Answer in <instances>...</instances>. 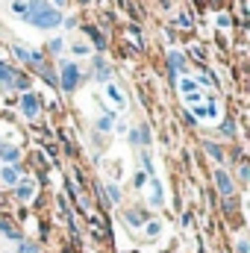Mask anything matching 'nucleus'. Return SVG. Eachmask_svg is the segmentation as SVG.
I'll list each match as a JSON object with an SVG mask.
<instances>
[{
    "label": "nucleus",
    "mask_w": 250,
    "mask_h": 253,
    "mask_svg": "<svg viewBox=\"0 0 250 253\" xmlns=\"http://www.w3.org/2000/svg\"><path fill=\"white\" fill-rule=\"evenodd\" d=\"M24 21H27V24H33V27H39V30H53V27H59V24H62V12H59V9H53V6H47L44 12L27 15Z\"/></svg>",
    "instance_id": "1"
},
{
    "label": "nucleus",
    "mask_w": 250,
    "mask_h": 253,
    "mask_svg": "<svg viewBox=\"0 0 250 253\" xmlns=\"http://www.w3.org/2000/svg\"><path fill=\"white\" fill-rule=\"evenodd\" d=\"M59 85H62V91H74L77 85H80V68L74 62H62L59 68V80H56Z\"/></svg>",
    "instance_id": "2"
},
{
    "label": "nucleus",
    "mask_w": 250,
    "mask_h": 253,
    "mask_svg": "<svg viewBox=\"0 0 250 253\" xmlns=\"http://www.w3.org/2000/svg\"><path fill=\"white\" fill-rule=\"evenodd\" d=\"M21 112H24L27 118H36V115H39V97L30 94V91H24V97H21Z\"/></svg>",
    "instance_id": "3"
},
{
    "label": "nucleus",
    "mask_w": 250,
    "mask_h": 253,
    "mask_svg": "<svg viewBox=\"0 0 250 253\" xmlns=\"http://www.w3.org/2000/svg\"><path fill=\"white\" fill-rule=\"evenodd\" d=\"M215 183H218V191H221V194H233V191H236L233 180H230V174H227V171H221V168L215 171Z\"/></svg>",
    "instance_id": "4"
},
{
    "label": "nucleus",
    "mask_w": 250,
    "mask_h": 253,
    "mask_svg": "<svg viewBox=\"0 0 250 253\" xmlns=\"http://www.w3.org/2000/svg\"><path fill=\"white\" fill-rule=\"evenodd\" d=\"M168 65H171V74L183 71V68H186V59H183V53H180V50H171V53H168Z\"/></svg>",
    "instance_id": "5"
},
{
    "label": "nucleus",
    "mask_w": 250,
    "mask_h": 253,
    "mask_svg": "<svg viewBox=\"0 0 250 253\" xmlns=\"http://www.w3.org/2000/svg\"><path fill=\"white\" fill-rule=\"evenodd\" d=\"M33 189H36V186H33L30 180L15 183V194H18V200H30V197H33Z\"/></svg>",
    "instance_id": "6"
},
{
    "label": "nucleus",
    "mask_w": 250,
    "mask_h": 253,
    "mask_svg": "<svg viewBox=\"0 0 250 253\" xmlns=\"http://www.w3.org/2000/svg\"><path fill=\"white\" fill-rule=\"evenodd\" d=\"M0 177H3V183H6V186H15V183H18V168H12V165H3Z\"/></svg>",
    "instance_id": "7"
},
{
    "label": "nucleus",
    "mask_w": 250,
    "mask_h": 253,
    "mask_svg": "<svg viewBox=\"0 0 250 253\" xmlns=\"http://www.w3.org/2000/svg\"><path fill=\"white\" fill-rule=\"evenodd\" d=\"M106 94H109V97H112L118 106H124V94H121V88H118L115 83H106Z\"/></svg>",
    "instance_id": "8"
},
{
    "label": "nucleus",
    "mask_w": 250,
    "mask_h": 253,
    "mask_svg": "<svg viewBox=\"0 0 250 253\" xmlns=\"http://www.w3.org/2000/svg\"><path fill=\"white\" fill-rule=\"evenodd\" d=\"M150 203H162V186H159L156 177L150 180Z\"/></svg>",
    "instance_id": "9"
},
{
    "label": "nucleus",
    "mask_w": 250,
    "mask_h": 253,
    "mask_svg": "<svg viewBox=\"0 0 250 253\" xmlns=\"http://www.w3.org/2000/svg\"><path fill=\"white\" fill-rule=\"evenodd\" d=\"M12 77H15V71L9 68V65L0 62V83H6V85H12Z\"/></svg>",
    "instance_id": "10"
},
{
    "label": "nucleus",
    "mask_w": 250,
    "mask_h": 253,
    "mask_svg": "<svg viewBox=\"0 0 250 253\" xmlns=\"http://www.w3.org/2000/svg\"><path fill=\"white\" fill-rule=\"evenodd\" d=\"M115 126V115H103L100 121H97V129H103V132H109Z\"/></svg>",
    "instance_id": "11"
},
{
    "label": "nucleus",
    "mask_w": 250,
    "mask_h": 253,
    "mask_svg": "<svg viewBox=\"0 0 250 253\" xmlns=\"http://www.w3.org/2000/svg\"><path fill=\"white\" fill-rule=\"evenodd\" d=\"M97 80H100V83H109V68L103 65L100 56H97Z\"/></svg>",
    "instance_id": "12"
},
{
    "label": "nucleus",
    "mask_w": 250,
    "mask_h": 253,
    "mask_svg": "<svg viewBox=\"0 0 250 253\" xmlns=\"http://www.w3.org/2000/svg\"><path fill=\"white\" fill-rule=\"evenodd\" d=\"M85 33H88V36H91V39H94V44H97V50H103V47H106V42H103V36H100V33H97V30H94V27H88V30H85Z\"/></svg>",
    "instance_id": "13"
},
{
    "label": "nucleus",
    "mask_w": 250,
    "mask_h": 253,
    "mask_svg": "<svg viewBox=\"0 0 250 253\" xmlns=\"http://www.w3.org/2000/svg\"><path fill=\"white\" fill-rule=\"evenodd\" d=\"M12 83H15L21 91H27V88H30V77H24V74H15V77H12Z\"/></svg>",
    "instance_id": "14"
},
{
    "label": "nucleus",
    "mask_w": 250,
    "mask_h": 253,
    "mask_svg": "<svg viewBox=\"0 0 250 253\" xmlns=\"http://www.w3.org/2000/svg\"><path fill=\"white\" fill-rule=\"evenodd\" d=\"M0 233H3L6 239H12V242H18V239H21V236H18V233H15L9 224H6V221H0Z\"/></svg>",
    "instance_id": "15"
},
{
    "label": "nucleus",
    "mask_w": 250,
    "mask_h": 253,
    "mask_svg": "<svg viewBox=\"0 0 250 253\" xmlns=\"http://www.w3.org/2000/svg\"><path fill=\"white\" fill-rule=\"evenodd\" d=\"M124 218H126L129 227H141V224H144V215H135V212H126Z\"/></svg>",
    "instance_id": "16"
},
{
    "label": "nucleus",
    "mask_w": 250,
    "mask_h": 253,
    "mask_svg": "<svg viewBox=\"0 0 250 253\" xmlns=\"http://www.w3.org/2000/svg\"><path fill=\"white\" fill-rule=\"evenodd\" d=\"M12 50H15V56H18V59H24V62H30V50H27L24 44H15Z\"/></svg>",
    "instance_id": "17"
},
{
    "label": "nucleus",
    "mask_w": 250,
    "mask_h": 253,
    "mask_svg": "<svg viewBox=\"0 0 250 253\" xmlns=\"http://www.w3.org/2000/svg\"><path fill=\"white\" fill-rule=\"evenodd\" d=\"M12 12L24 18V15H27V3H24V0H15V3H12Z\"/></svg>",
    "instance_id": "18"
},
{
    "label": "nucleus",
    "mask_w": 250,
    "mask_h": 253,
    "mask_svg": "<svg viewBox=\"0 0 250 253\" xmlns=\"http://www.w3.org/2000/svg\"><path fill=\"white\" fill-rule=\"evenodd\" d=\"M206 150H209V153H212L215 159H224V150H221L218 144H212V141H206Z\"/></svg>",
    "instance_id": "19"
},
{
    "label": "nucleus",
    "mask_w": 250,
    "mask_h": 253,
    "mask_svg": "<svg viewBox=\"0 0 250 253\" xmlns=\"http://www.w3.org/2000/svg\"><path fill=\"white\" fill-rule=\"evenodd\" d=\"M221 132H227V135H233V132H236V124H233V121L227 118V121L221 124Z\"/></svg>",
    "instance_id": "20"
},
{
    "label": "nucleus",
    "mask_w": 250,
    "mask_h": 253,
    "mask_svg": "<svg viewBox=\"0 0 250 253\" xmlns=\"http://www.w3.org/2000/svg\"><path fill=\"white\" fill-rule=\"evenodd\" d=\"M162 233V224L156 221V224H147V236H159Z\"/></svg>",
    "instance_id": "21"
},
{
    "label": "nucleus",
    "mask_w": 250,
    "mask_h": 253,
    "mask_svg": "<svg viewBox=\"0 0 250 253\" xmlns=\"http://www.w3.org/2000/svg\"><path fill=\"white\" fill-rule=\"evenodd\" d=\"M62 39H53V42H50V53H62Z\"/></svg>",
    "instance_id": "22"
},
{
    "label": "nucleus",
    "mask_w": 250,
    "mask_h": 253,
    "mask_svg": "<svg viewBox=\"0 0 250 253\" xmlns=\"http://www.w3.org/2000/svg\"><path fill=\"white\" fill-rule=\"evenodd\" d=\"M180 88H183L186 94H191V91H194V83H191V80H180Z\"/></svg>",
    "instance_id": "23"
},
{
    "label": "nucleus",
    "mask_w": 250,
    "mask_h": 253,
    "mask_svg": "<svg viewBox=\"0 0 250 253\" xmlns=\"http://www.w3.org/2000/svg\"><path fill=\"white\" fill-rule=\"evenodd\" d=\"M71 50H74V53H77V56H85V53H88V47H85V44H83V42H80V44H74V47H71Z\"/></svg>",
    "instance_id": "24"
},
{
    "label": "nucleus",
    "mask_w": 250,
    "mask_h": 253,
    "mask_svg": "<svg viewBox=\"0 0 250 253\" xmlns=\"http://www.w3.org/2000/svg\"><path fill=\"white\" fill-rule=\"evenodd\" d=\"M106 194H109V200H112V203H118V200H121V194H118V189H115V186H109V191H106Z\"/></svg>",
    "instance_id": "25"
},
{
    "label": "nucleus",
    "mask_w": 250,
    "mask_h": 253,
    "mask_svg": "<svg viewBox=\"0 0 250 253\" xmlns=\"http://www.w3.org/2000/svg\"><path fill=\"white\" fill-rule=\"evenodd\" d=\"M129 141H132V144H141V135H138V129H129Z\"/></svg>",
    "instance_id": "26"
},
{
    "label": "nucleus",
    "mask_w": 250,
    "mask_h": 253,
    "mask_svg": "<svg viewBox=\"0 0 250 253\" xmlns=\"http://www.w3.org/2000/svg\"><path fill=\"white\" fill-rule=\"evenodd\" d=\"M177 24H180V27H191V21H188V15H180V18H177Z\"/></svg>",
    "instance_id": "27"
},
{
    "label": "nucleus",
    "mask_w": 250,
    "mask_h": 253,
    "mask_svg": "<svg viewBox=\"0 0 250 253\" xmlns=\"http://www.w3.org/2000/svg\"><path fill=\"white\" fill-rule=\"evenodd\" d=\"M218 27H230V18L227 15H218Z\"/></svg>",
    "instance_id": "28"
},
{
    "label": "nucleus",
    "mask_w": 250,
    "mask_h": 253,
    "mask_svg": "<svg viewBox=\"0 0 250 253\" xmlns=\"http://www.w3.org/2000/svg\"><path fill=\"white\" fill-rule=\"evenodd\" d=\"M53 3H56V6H62V3H65V0H53Z\"/></svg>",
    "instance_id": "29"
}]
</instances>
